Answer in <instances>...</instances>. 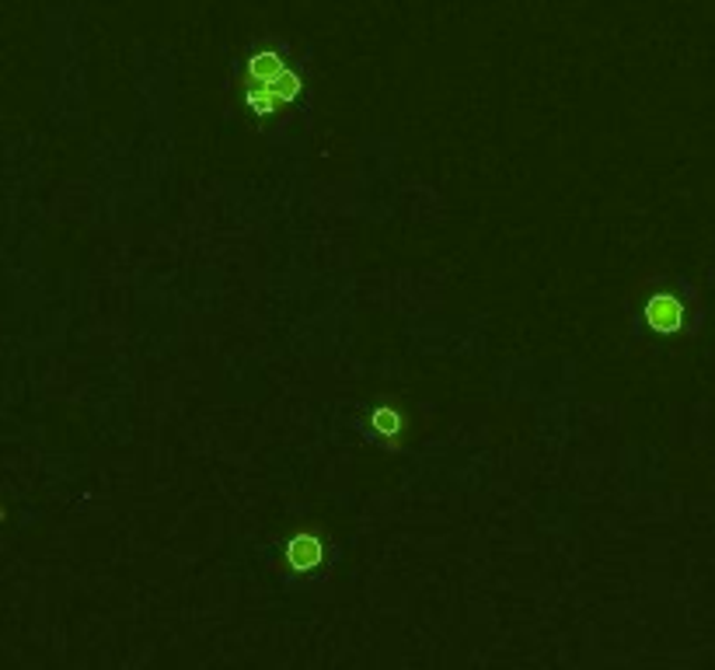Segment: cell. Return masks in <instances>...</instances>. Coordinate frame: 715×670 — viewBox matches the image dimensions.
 I'll return each instance as SVG.
<instances>
[{
  "mask_svg": "<svg viewBox=\"0 0 715 670\" xmlns=\"http://www.w3.org/2000/svg\"><path fill=\"white\" fill-rule=\"evenodd\" d=\"M366 426L374 433H381V436H388V441H399L402 430H405V412L399 405H378L366 416Z\"/></svg>",
  "mask_w": 715,
  "mask_h": 670,
  "instance_id": "277c9868",
  "label": "cell"
},
{
  "mask_svg": "<svg viewBox=\"0 0 715 670\" xmlns=\"http://www.w3.org/2000/svg\"><path fill=\"white\" fill-rule=\"evenodd\" d=\"M325 562V541L314 531H297L283 549V565L294 573H311Z\"/></svg>",
  "mask_w": 715,
  "mask_h": 670,
  "instance_id": "3957f363",
  "label": "cell"
},
{
  "mask_svg": "<svg viewBox=\"0 0 715 670\" xmlns=\"http://www.w3.org/2000/svg\"><path fill=\"white\" fill-rule=\"evenodd\" d=\"M311 91V60L283 36L252 39L231 70V98L258 134H280Z\"/></svg>",
  "mask_w": 715,
  "mask_h": 670,
  "instance_id": "6da1fadb",
  "label": "cell"
},
{
  "mask_svg": "<svg viewBox=\"0 0 715 670\" xmlns=\"http://www.w3.org/2000/svg\"><path fill=\"white\" fill-rule=\"evenodd\" d=\"M628 318L643 343H674L692 328V300L684 297L677 279L643 276L628 294Z\"/></svg>",
  "mask_w": 715,
  "mask_h": 670,
  "instance_id": "7a4b0ae2",
  "label": "cell"
}]
</instances>
